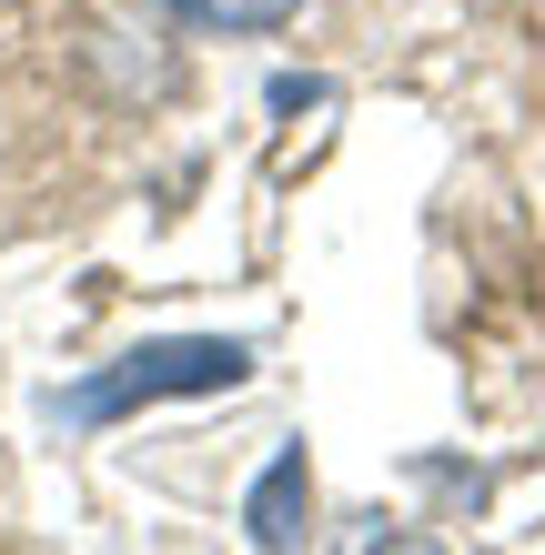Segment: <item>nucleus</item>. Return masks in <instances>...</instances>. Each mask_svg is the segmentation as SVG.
Instances as JSON below:
<instances>
[{
	"mask_svg": "<svg viewBox=\"0 0 545 555\" xmlns=\"http://www.w3.org/2000/svg\"><path fill=\"white\" fill-rule=\"evenodd\" d=\"M374 555H444V545H425V535H394V545H374Z\"/></svg>",
	"mask_w": 545,
	"mask_h": 555,
	"instance_id": "obj_4",
	"label": "nucleus"
},
{
	"mask_svg": "<svg viewBox=\"0 0 545 555\" xmlns=\"http://www.w3.org/2000/svg\"><path fill=\"white\" fill-rule=\"evenodd\" d=\"M182 30H203V41H243V30H283L303 11V0H163Z\"/></svg>",
	"mask_w": 545,
	"mask_h": 555,
	"instance_id": "obj_3",
	"label": "nucleus"
},
{
	"mask_svg": "<svg viewBox=\"0 0 545 555\" xmlns=\"http://www.w3.org/2000/svg\"><path fill=\"white\" fill-rule=\"evenodd\" d=\"M243 526H252V555H303V535H313V454L303 444H283L273 465L252 475Z\"/></svg>",
	"mask_w": 545,
	"mask_h": 555,
	"instance_id": "obj_2",
	"label": "nucleus"
},
{
	"mask_svg": "<svg viewBox=\"0 0 545 555\" xmlns=\"http://www.w3.org/2000/svg\"><path fill=\"white\" fill-rule=\"evenodd\" d=\"M243 374H252V344H233V334H172V344H132L121 364L72 384L61 414H72V424H121V414L172 404V395H233Z\"/></svg>",
	"mask_w": 545,
	"mask_h": 555,
	"instance_id": "obj_1",
	"label": "nucleus"
}]
</instances>
